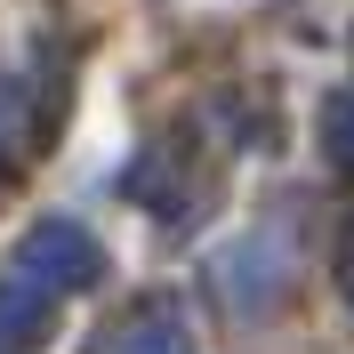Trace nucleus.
<instances>
[{"instance_id":"5","label":"nucleus","mask_w":354,"mask_h":354,"mask_svg":"<svg viewBox=\"0 0 354 354\" xmlns=\"http://www.w3.org/2000/svg\"><path fill=\"white\" fill-rule=\"evenodd\" d=\"M322 153H330V169H354V81L322 97Z\"/></svg>"},{"instance_id":"4","label":"nucleus","mask_w":354,"mask_h":354,"mask_svg":"<svg viewBox=\"0 0 354 354\" xmlns=\"http://www.w3.org/2000/svg\"><path fill=\"white\" fill-rule=\"evenodd\" d=\"M41 322H48V290L41 282H0V354H24L32 338H41Z\"/></svg>"},{"instance_id":"6","label":"nucleus","mask_w":354,"mask_h":354,"mask_svg":"<svg viewBox=\"0 0 354 354\" xmlns=\"http://www.w3.org/2000/svg\"><path fill=\"white\" fill-rule=\"evenodd\" d=\"M338 282L354 290V225H346V250H338Z\"/></svg>"},{"instance_id":"3","label":"nucleus","mask_w":354,"mask_h":354,"mask_svg":"<svg viewBox=\"0 0 354 354\" xmlns=\"http://www.w3.org/2000/svg\"><path fill=\"white\" fill-rule=\"evenodd\" d=\"M218 274H225V290L242 282V274H258V314H266V306H274V298H282V290H290V274H298V258H290L282 225H258V234H250V242H242V250H234V258L218 266Z\"/></svg>"},{"instance_id":"2","label":"nucleus","mask_w":354,"mask_h":354,"mask_svg":"<svg viewBox=\"0 0 354 354\" xmlns=\"http://www.w3.org/2000/svg\"><path fill=\"white\" fill-rule=\"evenodd\" d=\"M97 354H194L185 306H177V298H137V306L105 330V346H97Z\"/></svg>"},{"instance_id":"1","label":"nucleus","mask_w":354,"mask_h":354,"mask_svg":"<svg viewBox=\"0 0 354 354\" xmlns=\"http://www.w3.org/2000/svg\"><path fill=\"white\" fill-rule=\"evenodd\" d=\"M17 274H24V282H41V290H88V282H105V250H97L88 225L41 218V225L17 242Z\"/></svg>"},{"instance_id":"7","label":"nucleus","mask_w":354,"mask_h":354,"mask_svg":"<svg viewBox=\"0 0 354 354\" xmlns=\"http://www.w3.org/2000/svg\"><path fill=\"white\" fill-rule=\"evenodd\" d=\"M8 105H17V88L0 81V145H8Z\"/></svg>"}]
</instances>
